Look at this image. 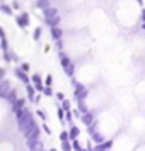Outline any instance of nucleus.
Instances as JSON below:
<instances>
[{"label":"nucleus","mask_w":145,"mask_h":151,"mask_svg":"<svg viewBox=\"0 0 145 151\" xmlns=\"http://www.w3.org/2000/svg\"><path fill=\"white\" fill-rule=\"evenodd\" d=\"M63 151H70V144L67 141H63Z\"/></svg>","instance_id":"obj_1"}]
</instances>
